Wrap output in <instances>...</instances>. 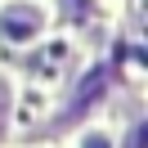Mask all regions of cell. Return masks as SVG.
I'll list each match as a JSON object with an SVG mask.
<instances>
[{"mask_svg":"<svg viewBox=\"0 0 148 148\" xmlns=\"http://www.w3.org/2000/svg\"><path fill=\"white\" fill-rule=\"evenodd\" d=\"M67 14H72V18L81 14V18H85V14H90V5H85V0H67Z\"/></svg>","mask_w":148,"mask_h":148,"instance_id":"2","label":"cell"},{"mask_svg":"<svg viewBox=\"0 0 148 148\" xmlns=\"http://www.w3.org/2000/svg\"><path fill=\"white\" fill-rule=\"evenodd\" d=\"M5 103H9V90L0 85V126H5Z\"/></svg>","mask_w":148,"mask_h":148,"instance_id":"4","label":"cell"},{"mask_svg":"<svg viewBox=\"0 0 148 148\" xmlns=\"http://www.w3.org/2000/svg\"><path fill=\"white\" fill-rule=\"evenodd\" d=\"M85 148H112L108 135H85Z\"/></svg>","mask_w":148,"mask_h":148,"instance_id":"3","label":"cell"},{"mask_svg":"<svg viewBox=\"0 0 148 148\" xmlns=\"http://www.w3.org/2000/svg\"><path fill=\"white\" fill-rule=\"evenodd\" d=\"M40 9L36 5H9V9L0 14V32L9 40H32V36H40Z\"/></svg>","mask_w":148,"mask_h":148,"instance_id":"1","label":"cell"}]
</instances>
